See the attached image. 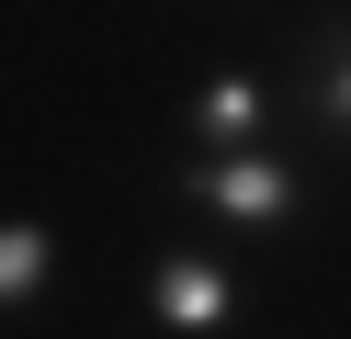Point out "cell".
I'll return each mask as SVG.
<instances>
[{"instance_id": "6da1fadb", "label": "cell", "mask_w": 351, "mask_h": 339, "mask_svg": "<svg viewBox=\"0 0 351 339\" xmlns=\"http://www.w3.org/2000/svg\"><path fill=\"white\" fill-rule=\"evenodd\" d=\"M170 203H193V215L227 226V238H295V226L317 215V181H306V158H283L272 136H261V147H170Z\"/></svg>"}, {"instance_id": "7a4b0ae2", "label": "cell", "mask_w": 351, "mask_h": 339, "mask_svg": "<svg viewBox=\"0 0 351 339\" xmlns=\"http://www.w3.org/2000/svg\"><path fill=\"white\" fill-rule=\"evenodd\" d=\"M136 316H147L159 339H227L238 316H250V283H238V260H227V249L170 238L159 260L136 271Z\"/></svg>"}, {"instance_id": "3957f363", "label": "cell", "mask_w": 351, "mask_h": 339, "mask_svg": "<svg viewBox=\"0 0 351 339\" xmlns=\"http://www.w3.org/2000/svg\"><path fill=\"white\" fill-rule=\"evenodd\" d=\"M272 125H283V90H272V68H250V57L204 68V79L182 90V147H261Z\"/></svg>"}, {"instance_id": "277c9868", "label": "cell", "mask_w": 351, "mask_h": 339, "mask_svg": "<svg viewBox=\"0 0 351 339\" xmlns=\"http://www.w3.org/2000/svg\"><path fill=\"white\" fill-rule=\"evenodd\" d=\"M283 113H306L328 147H351V12H317V23H306V57H295Z\"/></svg>"}, {"instance_id": "5b68a950", "label": "cell", "mask_w": 351, "mask_h": 339, "mask_svg": "<svg viewBox=\"0 0 351 339\" xmlns=\"http://www.w3.org/2000/svg\"><path fill=\"white\" fill-rule=\"evenodd\" d=\"M57 283H69V238L46 215H0V328L12 316H46Z\"/></svg>"}]
</instances>
